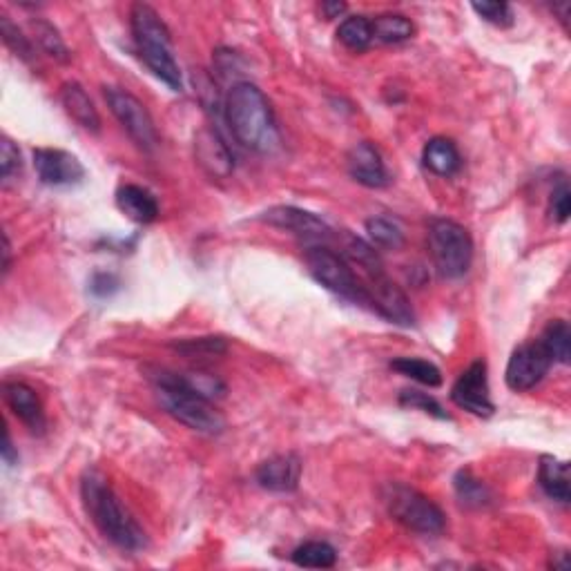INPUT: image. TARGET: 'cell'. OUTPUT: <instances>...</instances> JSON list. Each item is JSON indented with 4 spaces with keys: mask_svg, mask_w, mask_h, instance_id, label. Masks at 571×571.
I'll return each instance as SVG.
<instances>
[{
    "mask_svg": "<svg viewBox=\"0 0 571 571\" xmlns=\"http://www.w3.org/2000/svg\"><path fill=\"white\" fill-rule=\"evenodd\" d=\"M232 137L250 152L268 154L279 145V130L266 94L255 83L239 81L230 87L224 103Z\"/></svg>",
    "mask_w": 571,
    "mask_h": 571,
    "instance_id": "6da1fadb",
    "label": "cell"
},
{
    "mask_svg": "<svg viewBox=\"0 0 571 571\" xmlns=\"http://www.w3.org/2000/svg\"><path fill=\"white\" fill-rule=\"evenodd\" d=\"M81 498L87 516L101 531L105 540H110L123 551H141L148 545L145 531L139 527L128 509L121 505L119 496L110 487L108 478L99 471H85L81 480Z\"/></svg>",
    "mask_w": 571,
    "mask_h": 571,
    "instance_id": "7a4b0ae2",
    "label": "cell"
},
{
    "mask_svg": "<svg viewBox=\"0 0 571 571\" xmlns=\"http://www.w3.org/2000/svg\"><path fill=\"white\" fill-rule=\"evenodd\" d=\"M148 377L163 411L179 424H183V427L206 435H215L226 429L224 415L215 409L212 400L203 398L201 393L192 389L183 373L152 369Z\"/></svg>",
    "mask_w": 571,
    "mask_h": 571,
    "instance_id": "3957f363",
    "label": "cell"
},
{
    "mask_svg": "<svg viewBox=\"0 0 571 571\" xmlns=\"http://www.w3.org/2000/svg\"><path fill=\"white\" fill-rule=\"evenodd\" d=\"M130 25L137 43V52L148 70L166 83L170 90L181 92L183 79L177 61L172 54L170 29L161 21V16L150 5L137 3L130 9Z\"/></svg>",
    "mask_w": 571,
    "mask_h": 571,
    "instance_id": "277c9868",
    "label": "cell"
},
{
    "mask_svg": "<svg viewBox=\"0 0 571 571\" xmlns=\"http://www.w3.org/2000/svg\"><path fill=\"white\" fill-rule=\"evenodd\" d=\"M384 505L389 514L406 529L422 536H438L447 527V516L431 498L402 482H391L384 489Z\"/></svg>",
    "mask_w": 571,
    "mask_h": 571,
    "instance_id": "5b68a950",
    "label": "cell"
},
{
    "mask_svg": "<svg viewBox=\"0 0 571 571\" xmlns=\"http://www.w3.org/2000/svg\"><path fill=\"white\" fill-rule=\"evenodd\" d=\"M429 250L433 266L444 279L467 275L473 261V241L469 230L451 219H433L429 224Z\"/></svg>",
    "mask_w": 571,
    "mask_h": 571,
    "instance_id": "8992f818",
    "label": "cell"
},
{
    "mask_svg": "<svg viewBox=\"0 0 571 571\" xmlns=\"http://www.w3.org/2000/svg\"><path fill=\"white\" fill-rule=\"evenodd\" d=\"M304 259L308 270H311V275L324 288L331 290V293L340 295L344 299H351L355 304L371 306L369 290L357 282L353 266L348 264L342 253L328 248L326 244H308Z\"/></svg>",
    "mask_w": 571,
    "mask_h": 571,
    "instance_id": "52a82bcc",
    "label": "cell"
},
{
    "mask_svg": "<svg viewBox=\"0 0 571 571\" xmlns=\"http://www.w3.org/2000/svg\"><path fill=\"white\" fill-rule=\"evenodd\" d=\"M105 101H108L116 121L123 125L128 137L139 145L143 152H154L159 145V134L154 128L150 112L137 96L121 90V87H103Z\"/></svg>",
    "mask_w": 571,
    "mask_h": 571,
    "instance_id": "ba28073f",
    "label": "cell"
},
{
    "mask_svg": "<svg viewBox=\"0 0 571 571\" xmlns=\"http://www.w3.org/2000/svg\"><path fill=\"white\" fill-rule=\"evenodd\" d=\"M551 364H554V360H551V355L547 353L543 342L540 340L527 342L511 353L505 371V382L509 389L516 393L531 391L536 384L545 380Z\"/></svg>",
    "mask_w": 571,
    "mask_h": 571,
    "instance_id": "9c48e42d",
    "label": "cell"
},
{
    "mask_svg": "<svg viewBox=\"0 0 571 571\" xmlns=\"http://www.w3.org/2000/svg\"><path fill=\"white\" fill-rule=\"evenodd\" d=\"M451 400L456 402L460 409L478 415V418H491L493 411H496V404L491 402L485 362H473L469 369L458 377L451 389Z\"/></svg>",
    "mask_w": 571,
    "mask_h": 571,
    "instance_id": "30bf717a",
    "label": "cell"
},
{
    "mask_svg": "<svg viewBox=\"0 0 571 571\" xmlns=\"http://www.w3.org/2000/svg\"><path fill=\"white\" fill-rule=\"evenodd\" d=\"M261 221L279 230L293 232L299 239H304L306 244H324V241L333 235L331 226H328L324 219L295 206L268 208L264 215H261Z\"/></svg>",
    "mask_w": 571,
    "mask_h": 571,
    "instance_id": "8fae6325",
    "label": "cell"
},
{
    "mask_svg": "<svg viewBox=\"0 0 571 571\" xmlns=\"http://www.w3.org/2000/svg\"><path fill=\"white\" fill-rule=\"evenodd\" d=\"M366 282H369L366 290H369L373 311H377L382 317H386L389 322L398 326L415 324V313L411 308L409 297H406L404 290L386 275V270L380 275L366 277Z\"/></svg>",
    "mask_w": 571,
    "mask_h": 571,
    "instance_id": "7c38bea8",
    "label": "cell"
},
{
    "mask_svg": "<svg viewBox=\"0 0 571 571\" xmlns=\"http://www.w3.org/2000/svg\"><path fill=\"white\" fill-rule=\"evenodd\" d=\"M34 168L38 179H41L45 186H76L85 179V168L79 161V157H74L72 152L58 150V148H38L34 150Z\"/></svg>",
    "mask_w": 571,
    "mask_h": 571,
    "instance_id": "4fadbf2b",
    "label": "cell"
},
{
    "mask_svg": "<svg viewBox=\"0 0 571 571\" xmlns=\"http://www.w3.org/2000/svg\"><path fill=\"white\" fill-rule=\"evenodd\" d=\"M346 166L348 174L364 188L380 190L389 186V172H386L382 154L369 141L353 145L346 157Z\"/></svg>",
    "mask_w": 571,
    "mask_h": 571,
    "instance_id": "5bb4252c",
    "label": "cell"
},
{
    "mask_svg": "<svg viewBox=\"0 0 571 571\" xmlns=\"http://www.w3.org/2000/svg\"><path fill=\"white\" fill-rule=\"evenodd\" d=\"M3 398L18 420H21L29 433L43 435L47 429L45 409L32 386L25 382H5L3 384Z\"/></svg>",
    "mask_w": 571,
    "mask_h": 571,
    "instance_id": "9a60e30c",
    "label": "cell"
},
{
    "mask_svg": "<svg viewBox=\"0 0 571 571\" xmlns=\"http://www.w3.org/2000/svg\"><path fill=\"white\" fill-rule=\"evenodd\" d=\"M255 480L261 489L275 493H290L302 480V460L295 453L273 456L264 460L255 471Z\"/></svg>",
    "mask_w": 571,
    "mask_h": 571,
    "instance_id": "2e32d148",
    "label": "cell"
},
{
    "mask_svg": "<svg viewBox=\"0 0 571 571\" xmlns=\"http://www.w3.org/2000/svg\"><path fill=\"white\" fill-rule=\"evenodd\" d=\"M195 159L201 170L212 179H228L235 170V157L219 134L210 128H203L195 137Z\"/></svg>",
    "mask_w": 571,
    "mask_h": 571,
    "instance_id": "e0dca14e",
    "label": "cell"
},
{
    "mask_svg": "<svg viewBox=\"0 0 571 571\" xmlns=\"http://www.w3.org/2000/svg\"><path fill=\"white\" fill-rule=\"evenodd\" d=\"M116 206L125 217L132 219L134 224H152L159 217V203L154 199L148 188L134 186V183H125L116 190Z\"/></svg>",
    "mask_w": 571,
    "mask_h": 571,
    "instance_id": "ac0fdd59",
    "label": "cell"
},
{
    "mask_svg": "<svg viewBox=\"0 0 571 571\" xmlns=\"http://www.w3.org/2000/svg\"><path fill=\"white\" fill-rule=\"evenodd\" d=\"M61 103L65 112L81 125L83 130L99 134L101 132V116L96 112L94 103L87 92L83 90L81 83L67 81L61 85Z\"/></svg>",
    "mask_w": 571,
    "mask_h": 571,
    "instance_id": "d6986e66",
    "label": "cell"
},
{
    "mask_svg": "<svg viewBox=\"0 0 571 571\" xmlns=\"http://www.w3.org/2000/svg\"><path fill=\"white\" fill-rule=\"evenodd\" d=\"M538 485L547 493V498L560 505H567L571 500L569 487V464L554 456H543L538 464Z\"/></svg>",
    "mask_w": 571,
    "mask_h": 571,
    "instance_id": "ffe728a7",
    "label": "cell"
},
{
    "mask_svg": "<svg viewBox=\"0 0 571 571\" xmlns=\"http://www.w3.org/2000/svg\"><path fill=\"white\" fill-rule=\"evenodd\" d=\"M422 163L424 168L438 174V177H453V174H458L462 168V157L458 152V145L451 139L435 137L424 145Z\"/></svg>",
    "mask_w": 571,
    "mask_h": 571,
    "instance_id": "44dd1931",
    "label": "cell"
},
{
    "mask_svg": "<svg viewBox=\"0 0 571 571\" xmlns=\"http://www.w3.org/2000/svg\"><path fill=\"white\" fill-rule=\"evenodd\" d=\"M373 25V38L380 43L386 45H398L409 41L415 34V27L409 21V18L402 14H382L375 16V21H371Z\"/></svg>",
    "mask_w": 571,
    "mask_h": 571,
    "instance_id": "7402d4cb",
    "label": "cell"
},
{
    "mask_svg": "<svg viewBox=\"0 0 571 571\" xmlns=\"http://www.w3.org/2000/svg\"><path fill=\"white\" fill-rule=\"evenodd\" d=\"M540 342L547 348L551 360L558 364H569L571 360V328L565 319H554L540 335Z\"/></svg>",
    "mask_w": 571,
    "mask_h": 571,
    "instance_id": "603a6c76",
    "label": "cell"
},
{
    "mask_svg": "<svg viewBox=\"0 0 571 571\" xmlns=\"http://www.w3.org/2000/svg\"><path fill=\"white\" fill-rule=\"evenodd\" d=\"M290 558L297 567L331 569L337 563V551L333 545L322 543V540H311V543L299 545Z\"/></svg>",
    "mask_w": 571,
    "mask_h": 571,
    "instance_id": "cb8c5ba5",
    "label": "cell"
},
{
    "mask_svg": "<svg viewBox=\"0 0 571 571\" xmlns=\"http://www.w3.org/2000/svg\"><path fill=\"white\" fill-rule=\"evenodd\" d=\"M391 369L398 371L404 377H411V380L420 382L429 389H438L442 384V373L435 364L420 360V357H398V360L391 362Z\"/></svg>",
    "mask_w": 571,
    "mask_h": 571,
    "instance_id": "d4e9b609",
    "label": "cell"
},
{
    "mask_svg": "<svg viewBox=\"0 0 571 571\" xmlns=\"http://www.w3.org/2000/svg\"><path fill=\"white\" fill-rule=\"evenodd\" d=\"M337 38L353 52H364L369 50L373 38V25L366 16H351L337 27Z\"/></svg>",
    "mask_w": 571,
    "mask_h": 571,
    "instance_id": "484cf974",
    "label": "cell"
},
{
    "mask_svg": "<svg viewBox=\"0 0 571 571\" xmlns=\"http://www.w3.org/2000/svg\"><path fill=\"white\" fill-rule=\"evenodd\" d=\"M29 27H32V32H34V41L38 43V47H41L47 56L56 58L58 63L70 61V50H67L65 41L52 23L43 21V18H36V21L29 23Z\"/></svg>",
    "mask_w": 571,
    "mask_h": 571,
    "instance_id": "4316f807",
    "label": "cell"
},
{
    "mask_svg": "<svg viewBox=\"0 0 571 571\" xmlns=\"http://www.w3.org/2000/svg\"><path fill=\"white\" fill-rule=\"evenodd\" d=\"M371 246L382 250H400L404 246V232L395 221L386 217H371L366 221Z\"/></svg>",
    "mask_w": 571,
    "mask_h": 571,
    "instance_id": "83f0119b",
    "label": "cell"
},
{
    "mask_svg": "<svg viewBox=\"0 0 571 571\" xmlns=\"http://www.w3.org/2000/svg\"><path fill=\"white\" fill-rule=\"evenodd\" d=\"M453 487H456V493L462 505L467 507H485L491 502V491L485 485V482H480L478 478L471 476V471H458L456 480H453Z\"/></svg>",
    "mask_w": 571,
    "mask_h": 571,
    "instance_id": "f1b7e54d",
    "label": "cell"
},
{
    "mask_svg": "<svg viewBox=\"0 0 571 571\" xmlns=\"http://www.w3.org/2000/svg\"><path fill=\"white\" fill-rule=\"evenodd\" d=\"M0 34H3V41L5 45L12 50L21 61L25 63H32L34 61V45L32 41H29V36H25L21 29H18L14 23H12V18H9L7 14H0Z\"/></svg>",
    "mask_w": 571,
    "mask_h": 571,
    "instance_id": "f546056e",
    "label": "cell"
},
{
    "mask_svg": "<svg viewBox=\"0 0 571 571\" xmlns=\"http://www.w3.org/2000/svg\"><path fill=\"white\" fill-rule=\"evenodd\" d=\"M172 348L181 355L192 357V360H197V357H219L228 351L226 342L221 340V337H197V340H183L172 344Z\"/></svg>",
    "mask_w": 571,
    "mask_h": 571,
    "instance_id": "4dcf8cb0",
    "label": "cell"
},
{
    "mask_svg": "<svg viewBox=\"0 0 571 571\" xmlns=\"http://www.w3.org/2000/svg\"><path fill=\"white\" fill-rule=\"evenodd\" d=\"M400 406L404 409H411V411H422L431 415L435 420H451V415L442 409V404L431 398L429 393H422V391H413V389H406L400 393Z\"/></svg>",
    "mask_w": 571,
    "mask_h": 571,
    "instance_id": "1f68e13d",
    "label": "cell"
},
{
    "mask_svg": "<svg viewBox=\"0 0 571 571\" xmlns=\"http://www.w3.org/2000/svg\"><path fill=\"white\" fill-rule=\"evenodd\" d=\"M473 12H476L482 21H487L496 27H511L514 25V12L507 3H473Z\"/></svg>",
    "mask_w": 571,
    "mask_h": 571,
    "instance_id": "d6a6232c",
    "label": "cell"
},
{
    "mask_svg": "<svg viewBox=\"0 0 571 571\" xmlns=\"http://www.w3.org/2000/svg\"><path fill=\"white\" fill-rule=\"evenodd\" d=\"M23 163H21V150L16 148V143L3 137L0 139V174H3V181L9 183L18 172H21Z\"/></svg>",
    "mask_w": 571,
    "mask_h": 571,
    "instance_id": "836d02e7",
    "label": "cell"
},
{
    "mask_svg": "<svg viewBox=\"0 0 571 571\" xmlns=\"http://www.w3.org/2000/svg\"><path fill=\"white\" fill-rule=\"evenodd\" d=\"M549 212L558 224H565L569 219L571 212V197H569V188L567 183H560V186L551 192V203H549Z\"/></svg>",
    "mask_w": 571,
    "mask_h": 571,
    "instance_id": "e575fe53",
    "label": "cell"
},
{
    "mask_svg": "<svg viewBox=\"0 0 571 571\" xmlns=\"http://www.w3.org/2000/svg\"><path fill=\"white\" fill-rule=\"evenodd\" d=\"M94 297H112L119 290V279L110 273H96L90 282Z\"/></svg>",
    "mask_w": 571,
    "mask_h": 571,
    "instance_id": "d590c367",
    "label": "cell"
},
{
    "mask_svg": "<svg viewBox=\"0 0 571 571\" xmlns=\"http://www.w3.org/2000/svg\"><path fill=\"white\" fill-rule=\"evenodd\" d=\"M3 460L9 464V467H14L18 462V453L14 451V444H12V435H9V429L5 427L3 431Z\"/></svg>",
    "mask_w": 571,
    "mask_h": 571,
    "instance_id": "8d00e7d4",
    "label": "cell"
},
{
    "mask_svg": "<svg viewBox=\"0 0 571 571\" xmlns=\"http://www.w3.org/2000/svg\"><path fill=\"white\" fill-rule=\"evenodd\" d=\"M346 12V5L344 3H331V0H328V3H322V14L328 18V21H331V18H340L342 14Z\"/></svg>",
    "mask_w": 571,
    "mask_h": 571,
    "instance_id": "74e56055",
    "label": "cell"
},
{
    "mask_svg": "<svg viewBox=\"0 0 571 571\" xmlns=\"http://www.w3.org/2000/svg\"><path fill=\"white\" fill-rule=\"evenodd\" d=\"M3 255H5V261H3V275L9 273V266H12V246H9V237L5 235V250H3Z\"/></svg>",
    "mask_w": 571,
    "mask_h": 571,
    "instance_id": "f35d334b",
    "label": "cell"
},
{
    "mask_svg": "<svg viewBox=\"0 0 571 571\" xmlns=\"http://www.w3.org/2000/svg\"><path fill=\"white\" fill-rule=\"evenodd\" d=\"M569 9H571V5H569V3H563V5H554V12H558V14H560V23H563L565 27H567Z\"/></svg>",
    "mask_w": 571,
    "mask_h": 571,
    "instance_id": "ab89813d",
    "label": "cell"
}]
</instances>
